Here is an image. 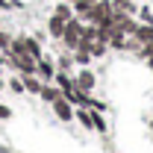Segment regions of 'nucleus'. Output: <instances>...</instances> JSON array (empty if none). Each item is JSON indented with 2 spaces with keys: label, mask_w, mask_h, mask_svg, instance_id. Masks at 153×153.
<instances>
[{
  "label": "nucleus",
  "mask_w": 153,
  "mask_h": 153,
  "mask_svg": "<svg viewBox=\"0 0 153 153\" xmlns=\"http://www.w3.org/2000/svg\"><path fill=\"white\" fill-rule=\"evenodd\" d=\"M82 27H85V24H82V21L74 15V18L65 24V33H62V38H59V41H62V44H65L68 50H74L76 44L82 41Z\"/></svg>",
  "instance_id": "1"
},
{
  "label": "nucleus",
  "mask_w": 153,
  "mask_h": 153,
  "mask_svg": "<svg viewBox=\"0 0 153 153\" xmlns=\"http://www.w3.org/2000/svg\"><path fill=\"white\" fill-rule=\"evenodd\" d=\"M53 112H56V118H59V121H71V118H74V109H71V100H68L65 94L53 100Z\"/></svg>",
  "instance_id": "2"
},
{
  "label": "nucleus",
  "mask_w": 153,
  "mask_h": 153,
  "mask_svg": "<svg viewBox=\"0 0 153 153\" xmlns=\"http://www.w3.org/2000/svg\"><path fill=\"white\" fill-rule=\"evenodd\" d=\"M36 76H41V79H53V76H56V65H53L47 56H41L36 62Z\"/></svg>",
  "instance_id": "3"
},
{
  "label": "nucleus",
  "mask_w": 153,
  "mask_h": 153,
  "mask_svg": "<svg viewBox=\"0 0 153 153\" xmlns=\"http://www.w3.org/2000/svg\"><path fill=\"white\" fill-rule=\"evenodd\" d=\"M94 74H91V71H79V74H76V79H74V85L76 88H82V91H91V88H94Z\"/></svg>",
  "instance_id": "4"
},
{
  "label": "nucleus",
  "mask_w": 153,
  "mask_h": 153,
  "mask_svg": "<svg viewBox=\"0 0 153 153\" xmlns=\"http://www.w3.org/2000/svg\"><path fill=\"white\" fill-rule=\"evenodd\" d=\"M65 24H68L65 18H59V15H50V21H47V33H50L53 38H62V33H65Z\"/></svg>",
  "instance_id": "5"
},
{
  "label": "nucleus",
  "mask_w": 153,
  "mask_h": 153,
  "mask_svg": "<svg viewBox=\"0 0 153 153\" xmlns=\"http://www.w3.org/2000/svg\"><path fill=\"white\" fill-rule=\"evenodd\" d=\"M53 15H59V18H65V21H71V18H74V6H71L68 0H59L56 9H53Z\"/></svg>",
  "instance_id": "6"
},
{
  "label": "nucleus",
  "mask_w": 153,
  "mask_h": 153,
  "mask_svg": "<svg viewBox=\"0 0 153 153\" xmlns=\"http://www.w3.org/2000/svg\"><path fill=\"white\" fill-rule=\"evenodd\" d=\"M112 9H118V12H127V15H135V12H138L135 0H112Z\"/></svg>",
  "instance_id": "7"
},
{
  "label": "nucleus",
  "mask_w": 153,
  "mask_h": 153,
  "mask_svg": "<svg viewBox=\"0 0 153 153\" xmlns=\"http://www.w3.org/2000/svg\"><path fill=\"white\" fill-rule=\"evenodd\" d=\"M24 88H27V91H33V94L41 91V82L36 79V74H24Z\"/></svg>",
  "instance_id": "8"
},
{
  "label": "nucleus",
  "mask_w": 153,
  "mask_h": 153,
  "mask_svg": "<svg viewBox=\"0 0 153 153\" xmlns=\"http://www.w3.org/2000/svg\"><path fill=\"white\" fill-rule=\"evenodd\" d=\"M38 94H41V100L53 103L56 97H62V91H59V88H50V85H41V91H38Z\"/></svg>",
  "instance_id": "9"
},
{
  "label": "nucleus",
  "mask_w": 153,
  "mask_h": 153,
  "mask_svg": "<svg viewBox=\"0 0 153 153\" xmlns=\"http://www.w3.org/2000/svg\"><path fill=\"white\" fill-rule=\"evenodd\" d=\"M56 82H59V91H62V94H68V91L74 88V79H71V76H65V74H59Z\"/></svg>",
  "instance_id": "10"
},
{
  "label": "nucleus",
  "mask_w": 153,
  "mask_h": 153,
  "mask_svg": "<svg viewBox=\"0 0 153 153\" xmlns=\"http://www.w3.org/2000/svg\"><path fill=\"white\" fill-rule=\"evenodd\" d=\"M9 88H12L15 94H24V91H27V88H24V79H18V76H15V79H9Z\"/></svg>",
  "instance_id": "11"
},
{
  "label": "nucleus",
  "mask_w": 153,
  "mask_h": 153,
  "mask_svg": "<svg viewBox=\"0 0 153 153\" xmlns=\"http://www.w3.org/2000/svg\"><path fill=\"white\" fill-rule=\"evenodd\" d=\"M135 15H138V18L144 21V24H153V12H150V9H138Z\"/></svg>",
  "instance_id": "12"
},
{
  "label": "nucleus",
  "mask_w": 153,
  "mask_h": 153,
  "mask_svg": "<svg viewBox=\"0 0 153 153\" xmlns=\"http://www.w3.org/2000/svg\"><path fill=\"white\" fill-rule=\"evenodd\" d=\"M9 44H12V36L0 33V50H9Z\"/></svg>",
  "instance_id": "13"
},
{
  "label": "nucleus",
  "mask_w": 153,
  "mask_h": 153,
  "mask_svg": "<svg viewBox=\"0 0 153 153\" xmlns=\"http://www.w3.org/2000/svg\"><path fill=\"white\" fill-rule=\"evenodd\" d=\"M94 130H100V133L106 130V121H103V118H100V115H97V112H94Z\"/></svg>",
  "instance_id": "14"
},
{
  "label": "nucleus",
  "mask_w": 153,
  "mask_h": 153,
  "mask_svg": "<svg viewBox=\"0 0 153 153\" xmlns=\"http://www.w3.org/2000/svg\"><path fill=\"white\" fill-rule=\"evenodd\" d=\"M6 118H12V109H9V106H3V103H0V121H6Z\"/></svg>",
  "instance_id": "15"
},
{
  "label": "nucleus",
  "mask_w": 153,
  "mask_h": 153,
  "mask_svg": "<svg viewBox=\"0 0 153 153\" xmlns=\"http://www.w3.org/2000/svg\"><path fill=\"white\" fill-rule=\"evenodd\" d=\"M0 88H3V76H0Z\"/></svg>",
  "instance_id": "16"
},
{
  "label": "nucleus",
  "mask_w": 153,
  "mask_h": 153,
  "mask_svg": "<svg viewBox=\"0 0 153 153\" xmlns=\"http://www.w3.org/2000/svg\"><path fill=\"white\" fill-rule=\"evenodd\" d=\"M150 130H153V121H150Z\"/></svg>",
  "instance_id": "17"
},
{
  "label": "nucleus",
  "mask_w": 153,
  "mask_h": 153,
  "mask_svg": "<svg viewBox=\"0 0 153 153\" xmlns=\"http://www.w3.org/2000/svg\"><path fill=\"white\" fill-rule=\"evenodd\" d=\"M150 3H153V0H150Z\"/></svg>",
  "instance_id": "18"
}]
</instances>
